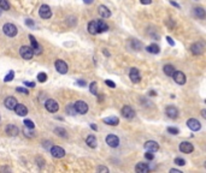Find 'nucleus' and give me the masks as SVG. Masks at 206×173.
<instances>
[{
    "mask_svg": "<svg viewBox=\"0 0 206 173\" xmlns=\"http://www.w3.org/2000/svg\"><path fill=\"white\" fill-rule=\"evenodd\" d=\"M122 115H123L125 119H133V118L135 117V111H134L130 106L125 105V106H123V108H122Z\"/></svg>",
    "mask_w": 206,
    "mask_h": 173,
    "instance_id": "6e6552de",
    "label": "nucleus"
},
{
    "mask_svg": "<svg viewBox=\"0 0 206 173\" xmlns=\"http://www.w3.org/2000/svg\"><path fill=\"white\" fill-rule=\"evenodd\" d=\"M172 78H174V81L177 83V84H180V86H183L185 83H186V75L182 72V71H175L174 72V75L171 76Z\"/></svg>",
    "mask_w": 206,
    "mask_h": 173,
    "instance_id": "423d86ee",
    "label": "nucleus"
},
{
    "mask_svg": "<svg viewBox=\"0 0 206 173\" xmlns=\"http://www.w3.org/2000/svg\"><path fill=\"white\" fill-rule=\"evenodd\" d=\"M29 130H31V129L25 127V129H24V134L27 135V137H34V132H31V131H29Z\"/></svg>",
    "mask_w": 206,
    "mask_h": 173,
    "instance_id": "58836bf2",
    "label": "nucleus"
},
{
    "mask_svg": "<svg viewBox=\"0 0 206 173\" xmlns=\"http://www.w3.org/2000/svg\"><path fill=\"white\" fill-rule=\"evenodd\" d=\"M37 81L41 82V83L46 82V81H47V75H46L45 72H40V74L37 75Z\"/></svg>",
    "mask_w": 206,
    "mask_h": 173,
    "instance_id": "f704fd0d",
    "label": "nucleus"
},
{
    "mask_svg": "<svg viewBox=\"0 0 206 173\" xmlns=\"http://www.w3.org/2000/svg\"><path fill=\"white\" fill-rule=\"evenodd\" d=\"M168 132H170L171 135H177L180 131H179V129H176V127H168Z\"/></svg>",
    "mask_w": 206,
    "mask_h": 173,
    "instance_id": "4c0bfd02",
    "label": "nucleus"
},
{
    "mask_svg": "<svg viewBox=\"0 0 206 173\" xmlns=\"http://www.w3.org/2000/svg\"><path fill=\"white\" fill-rule=\"evenodd\" d=\"M83 1H85V4H92L94 0H83Z\"/></svg>",
    "mask_w": 206,
    "mask_h": 173,
    "instance_id": "864d4df0",
    "label": "nucleus"
},
{
    "mask_svg": "<svg viewBox=\"0 0 206 173\" xmlns=\"http://www.w3.org/2000/svg\"><path fill=\"white\" fill-rule=\"evenodd\" d=\"M175 164L179 165V166H185L186 165V161L183 159H181V158H176L175 159Z\"/></svg>",
    "mask_w": 206,
    "mask_h": 173,
    "instance_id": "e433bc0d",
    "label": "nucleus"
},
{
    "mask_svg": "<svg viewBox=\"0 0 206 173\" xmlns=\"http://www.w3.org/2000/svg\"><path fill=\"white\" fill-rule=\"evenodd\" d=\"M98 171H99V172H108V168H106V167H104V166H99V167H98Z\"/></svg>",
    "mask_w": 206,
    "mask_h": 173,
    "instance_id": "49530a36",
    "label": "nucleus"
},
{
    "mask_svg": "<svg viewBox=\"0 0 206 173\" xmlns=\"http://www.w3.org/2000/svg\"><path fill=\"white\" fill-rule=\"evenodd\" d=\"M74 107H75V111H76V113H80V114H86V113L88 112V105H87L85 101H82V100H79V101H76V102H75V105H74Z\"/></svg>",
    "mask_w": 206,
    "mask_h": 173,
    "instance_id": "7ed1b4c3",
    "label": "nucleus"
},
{
    "mask_svg": "<svg viewBox=\"0 0 206 173\" xmlns=\"http://www.w3.org/2000/svg\"><path fill=\"white\" fill-rule=\"evenodd\" d=\"M166 41L169 42V45H170V46H175V42H174V40H172L170 36H166Z\"/></svg>",
    "mask_w": 206,
    "mask_h": 173,
    "instance_id": "a18cd8bd",
    "label": "nucleus"
},
{
    "mask_svg": "<svg viewBox=\"0 0 206 173\" xmlns=\"http://www.w3.org/2000/svg\"><path fill=\"white\" fill-rule=\"evenodd\" d=\"M51 154H52V156H54L56 159H62V158H64V155H65V150H64L62 147L53 146V147L51 148Z\"/></svg>",
    "mask_w": 206,
    "mask_h": 173,
    "instance_id": "0eeeda50",
    "label": "nucleus"
},
{
    "mask_svg": "<svg viewBox=\"0 0 206 173\" xmlns=\"http://www.w3.org/2000/svg\"><path fill=\"white\" fill-rule=\"evenodd\" d=\"M6 134L8 136H17L18 135V127L16 125H12V124H8L6 126Z\"/></svg>",
    "mask_w": 206,
    "mask_h": 173,
    "instance_id": "5701e85b",
    "label": "nucleus"
},
{
    "mask_svg": "<svg viewBox=\"0 0 206 173\" xmlns=\"http://www.w3.org/2000/svg\"><path fill=\"white\" fill-rule=\"evenodd\" d=\"M180 150H181L182 153H185V154H189V153H192V152L194 150V147H193V144L189 143V142H182V143L180 144Z\"/></svg>",
    "mask_w": 206,
    "mask_h": 173,
    "instance_id": "dca6fc26",
    "label": "nucleus"
},
{
    "mask_svg": "<svg viewBox=\"0 0 206 173\" xmlns=\"http://www.w3.org/2000/svg\"><path fill=\"white\" fill-rule=\"evenodd\" d=\"M129 77L133 83H139L141 81V76H140V72L136 68H131L130 69V72H129Z\"/></svg>",
    "mask_w": 206,
    "mask_h": 173,
    "instance_id": "ddd939ff",
    "label": "nucleus"
},
{
    "mask_svg": "<svg viewBox=\"0 0 206 173\" xmlns=\"http://www.w3.org/2000/svg\"><path fill=\"white\" fill-rule=\"evenodd\" d=\"M19 54H21V57L23 59L30 60L33 58V55H34V52H33L31 47H29V46H22L21 49H19Z\"/></svg>",
    "mask_w": 206,
    "mask_h": 173,
    "instance_id": "f257e3e1",
    "label": "nucleus"
},
{
    "mask_svg": "<svg viewBox=\"0 0 206 173\" xmlns=\"http://www.w3.org/2000/svg\"><path fill=\"white\" fill-rule=\"evenodd\" d=\"M140 1H141V4H143V5H148V4L152 2V0H140Z\"/></svg>",
    "mask_w": 206,
    "mask_h": 173,
    "instance_id": "de8ad7c7",
    "label": "nucleus"
},
{
    "mask_svg": "<svg viewBox=\"0 0 206 173\" xmlns=\"http://www.w3.org/2000/svg\"><path fill=\"white\" fill-rule=\"evenodd\" d=\"M201 115H203V118H206V111L205 109H203V111H201Z\"/></svg>",
    "mask_w": 206,
    "mask_h": 173,
    "instance_id": "603ef678",
    "label": "nucleus"
},
{
    "mask_svg": "<svg viewBox=\"0 0 206 173\" xmlns=\"http://www.w3.org/2000/svg\"><path fill=\"white\" fill-rule=\"evenodd\" d=\"M88 33L92 35H97L99 33L98 30V22L97 20H92L88 23Z\"/></svg>",
    "mask_w": 206,
    "mask_h": 173,
    "instance_id": "aec40b11",
    "label": "nucleus"
},
{
    "mask_svg": "<svg viewBox=\"0 0 206 173\" xmlns=\"http://www.w3.org/2000/svg\"><path fill=\"white\" fill-rule=\"evenodd\" d=\"M187 126L192 130V131H199L201 129V124L199 120L194 119V118H191L187 120Z\"/></svg>",
    "mask_w": 206,
    "mask_h": 173,
    "instance_id": "9b49d317",
    "label": "nucleus"
},
{
    "mask_svg": "<svg viewBox=\"0 0 206 173\" xmlns=\"http://www.w3.org/2000/svg\"><path fill=\"white\" fill-rule=\"evenodd\" d=\"M145 158H146L147 160H153V159H154V155H153L152 152H147V153L145 154Z\"/></svg>",
    "mask_w": 206,
    "mask_h": 173,
    "instance_id": "ea45409f",
    "label": "nucleus"
},
{
    "mask_svg": "<svg viewBox=\"0 0 206 173\" xmlns=\"http://www.w3.org/2000/svg\"><path fill=\"white\" fill-rule=\"evenodd\" d=\"M104 123L111 126H116L119 123V119L117 117H108V118H104Z\"/></svg>",
    "mask_w": 206,
    "mask_h": 173,
    "instance_id": "b1692460",
    "label": "nucleus"
},
{
    "mask_svg": "<svg viewBox=\"0 0 206 173\" xmlns=\"http://www.w3.org/2000/svg\"><path fill=\"white\" fill-rule=\"evenodd\" d=\"M105 83H106V86H108L110 88H112V89H114V88H116L114 82H112V81H110V80H106V81H105Z\"/></svg>",
    "mask_w": 206,
    "mask_h": 173,
    "instance_id": "79ce46f5",
    "label": "nucleus"
},
{
    "mask_svg": "<svg viewBox=\"0 0 206 173\" xmlns=\"http://www.w3.org/2000/svg\"><path fill=\"white\" fill-rule=\"evenodd\" d=\"M16 105H17V100H16L13 96H8V97L5 99V106H6L7 109L13 111L14 107H16Z\"/></svg>",
    "mask_w": 206,
    "mask_h": 173,
    "instance_id": "6ab92c4d",
    "label": "nucleus"
},
{
    "mask_svg": "<svg viewBox=\"0 0 206 173\" xmlns=\"http://www.w3.org/2000/svg\"><path fill=\"white\" fill-rule=\"evenodd\" d=\"M14 112L17 113V115L19 117H24L28 114V108L23 105V103H17L16 107H14Z\"/></svg>",
    "mask_w": 206,
    "mask_h": 173,
    "instance_id": "f3484780",
    "label": "nucleus"
},
{
    "mask_svg": "<svg viewBox=\"0 0 206 173\" xmlns=\"http://www.w3.org/2000/svg\"><path fill=\"white\" fill-rule=\"evenodd\" d=\"M145 149H146L147 152L154 153V152H157V150L159 149V144H158L157 142H154V141H147V142L145 143Z\"/></svg>",
    "mask_w": 206,
    "mask_h": 173,
    "instance_id": "a211bd4d",
    "label": "nucleus"
},
{
    "mask_svg": "<svg viewBox=\"0 0 206 173\" xmlns=\"http://www.w3.org/2000/svg\"><path fill=\"white\" fill-rule=\"evenodd\" d=\"M54 134L58 135L59 137H64V138L68 137V132H66L63 127H57V129H54Z\"/></svg>",
    "mask_w": 206,
    "mask_h": 173,
    "instance_id": "c756f323",
    "label": "nucleus"
},
{
    "mask_svg": "<svg viewBox=\"0 0 206 173\" xmlns=\"http://www.w3.org/2000/svg\"><path fill=\"white\" fill-rule=\"evenodd\" d=\"M165 113H166V115H168L169 118H171V119H175V118L179 117V109H177L175 106H168V107L165 108Z\"/></svg>",
    "mask_w": 206,
    "mask_h": 173,
    "instance_id": "2eb2a0df",
    "label": "nucleus"
},
{
    "mask_svg": "<svg viewBox=\"0 0 206 173\" xmlns=\"http://www.w3.org/2000/svg\"><path fill=\"white\" fill-rule=\"evenodd\" d=\"M24 86H28V88H34V86H35V83H34V82H28V81H25V82H24Z\"/></svg>",
    "mask_w": 206,
    "mask_h": 173,
    "instance_id": "c03bdc74",
    "label": "nucleus"
},
{
    "mask_svg": "<svg viewBox=\"0 0 206 173\" xmlns=\"http://www.w3.org/2000/svg\"><path fill=\"white\" fill-rule=\"evenodd\" d=\"M1 12H2V10H1V8H0V14H1Z\"/></svg>",
    "mask_w": 206,
    "mask_h": 173,
    "instance_id": "4d7b16f0",
    "label": "nucleus"
},
{
    "mask_svg": "<svg viewBox=\"0 0 206 173\" xmlns=\"http://www.w3.org/2000/svg\"><path fill=\"white\" fill-rule=\"evenodd\" d=\"M147 52H150V53H152V54H158L159 52H160V49H159V47H158V45H156V43H152V45H150L147 48Z\"/></svg>",
    "mask_w": 206,
    "mask_h": 173,
    "instance_id": "cd10ccee",
    "label": "nucleus"
},
{
    "mask_svg": "<svg viewBox=\"0 0 206 173\" xmlns=\"http://www.w3.org/2000/svg\"><path fill=\"white\" fill-rule=\"evenodd\" d=\"M106 143L111 147V148H117L119 146V138L116 135H107L106 136Z\"/></svg>",
    "mask_w": 206,
    "mask_h": 173,
    "instance_id": "1a4fd4ad",
    "label": "nucleus"
},
{
    "mask_svg": "<svg viewBox=\"0 0 206 173\" xmlns=\"http://www.w3.org/2000/svg\"><path fill=\"white\" fill-rule=\"evenodd\" d=\"M86 143H87V146L91 147V148H95L97 144H98L97 138H95V136H93V135H89V136L86 138Z\"/></svg>",
    "mask_w": 206,
    "mask_h": 173,
    "instance_id": "a878e982",
    "label": "nucleus"
},
{
    "mask_svg": "<svg viewBox=\"0 0 206 173\" xmlns=\"http://www.w3.org/2000/svg\"><path fill=\"white\" fill-rule=\"evenodd\" d=\"M150 94H151V95H152V96H154V95H156V91H153V90H152V91H151V93H150Z\"/></svg>",
    "mask_w": 206,
    "mask_h": 173,
    "instance_id": "6e6d98bb",
    "label": "nucleus"
},
{
    "mask_svg": "<svg viewBox=\"0 0 206 173\" xmlns=\"http://www.w3.org/2000/svg\"><path fill=\"white\" fill-rule=\"evenodd\" d=\"M66 113L70 114V115H75V114H76V111H75V107H74L72 103H69V105L66 106Z\"/></svg>",
    "mask_w": 206,
    "mask_h": 173,
    "instance_id": "473e14b6",
    "label": "nucleus"
},
{
    "mask_svg": "<svg viewBox=\"0 0 206 173\" xmlns=\"http://www.w3.org/2000/svg\"><path fill=\"white\" fill-rule=\"evenodd\" d=\"M25 24L28 25V27H34L35 25V23H34V20H31V19H25Z\"/></svg>",
    "mask_w": 206,
    "mask_h": 173,
    "instance_id": "37998d69",
    "label": "nucleus"
},
{
    "mask_svg": "<svg viewBox=\"0 0 206 173\" xmlns=\"http://www.w3.org/2000/svg\"><path fill=\"white\" fill-rule=\"evenodd\" d=\"M39 14L41 18L43 19H48L52 17V11H51V7L48 5H41L40 6V10H39Z\"/></svg>",
    "mask_w": 206,
    "mask_h": 173,
    "instance_id": "39448f33",
    "label": "nucleus"
},
{
    "mask_svg": "<svg viewBox=\"0 0 206 173\" xmlns=\"http://www.w3.org/2000/svg\"><path fill=\"white\" fill-rule=\"evenodd\" d=\"M107 29H108V25L104 20H98V30H99V33H105V31H107Z\"/></svg>",
    "mask_w": 206,
    "mask_h": 173,
    "instance_id": "c85d7f7f",
    "label": "nucleus"
},
{
    "mask_svg": "<svg viewBox=\"0 0 206 173\" xmlns=\"http://www.w3.org/2000/svg\"><path fill=\"white\" fill-rule=\"evenodd\" d=\"M0 8H1L2 11L10 10V4H8V1H7V0H0Z\"/></svg>",
    "mask_w": 206,
    "mask_h": 173,
    "instance_id": "2f4dec72",
    "label": "nucleus"
},
{
    "mask_svg": "<svg viewBox=\"0 0 206 173\" xmlns=\"http://www.w3.org/2000/svg\"><path fill=\"white\" fill-rule=\"evenodd\" d=\"M170 172H171V173H182L181 171H179V170H175V168H171V170H170Z\"/></svg>",
    "mask_w": 206,
    "mask_h": 173,
    "instance_id": "3c124183",
    "label": "nucleus"
},
{
    "mask_svg": "<svg viewBox=\"0 0 206 173\" xmlns=\"http://www.w3.org/2000/svg\"><path fill=\"white\" fill-rule=\"evenodd\" d=\"M16 90H17L18 93H23V94H25V95H28V94H29L28 89H25V88H21V86H18Z\"/></svg>",
    "mask_w": 206,
    "mask_h": 173,
    "instance_id": "a19ab883",
    "label": "nucleus"
},
{
    "mask_svg": "<svg viewBox=\"0 0 206 173\" xmlns=\"http://www.w3.org/2000/svg\"><path fill=\"white\" fill-rule=\"evenodd\" d=\"M89 90H91V93L93 95L98 96V83L97 82H92L91 86H89Z\"/></svg>",
    "mask_w": 206,
    "mask_h": 173,
    "instance_id": "7c9ffc66",
    "label": "nucleus"
},
{
    "mask_svg": "<svg viewBox=\"0 0 206 173\" xmlns=\"http://www.w3.org/2000/svg\"><path fill=\"white\" fill-rule=\"evenodd\" d=\"M170 2H171V5H174V6H176V7H177V8H180V5H179V4H177V2H175V1H172V0H171V1H170Z\"/></svg>",
    "mask_w": 206,
    "mask_h": 173,
    "instance_id": "8fccbe9b",
    "label": "nucleus"
},
{
    "mask_svg": "<svg viewBox=\"0 0 206 173\" xmlns=\"http://www.w3.org/2000/svg\"><path fill=\"white\" fill-rule=\"evenodd\" d=\"M24 125H25V127L31 129V130H33V129H34V126H35V125H34V123H33L30 119H25V120H24Z\"/></svg>",
    "mask_w": 206,
    "mask_h": 173,
    "instance_id": "c9c22d12",
    "label": "nucleus"
},
{
    "mask_svg": "<svg viewBox=\"0 0 206 173\" xmlns=\"http://www.w3.org/2000/svg\"><path fill=\"white\" fill-rule=\"evenodd\" d=\"M2 31H4L7 36H10V37H13V36L17 35V28H16V25H13L12 23H6V24L2 27Z\"/></svg>",
    "mask_w": 206,
    "mask_h": 173,
    "instance_id": "20e7f679",
    "label": "nucleus"
},
{
    "mask_svg": "<svg viewBox=\"0 0 206 173\" xmlns=\"http://www.w3.org/2000/svg\"><path fill=\"white\" fill-rule=\"evenodd\" d=\"M77 84H79V86H86V82H85V81H81V80H80V81H77Z\"/></svg>",
    "mask_w": 206,
    "mask_h": 173,
    "instance_id": "09e8293b",
    "label": "nucleus"
},
{
    "mask_svg": "<svg viewBox=\"0 0 206 173\" xmlns=\"http://www.w3.org/2000/svg\"><path fill=\"white\" fill-rule=\"evenodd\" d=\"M13 77H14V72L11 70V71H8V74L4 77V82H10V81L13 80Z\"/></svg>",
    "mask_w": 206,
    "mask_h": 173,
    "instance_id": "72a5a7b5",
    "label": "nucleus"
},
{
    "mask_svg": "<svg viewBox=\"0 0 206 173\" xmlns=\"http://www.w3.org/2000/svg\"><path fill=\"white\" fill-rule=\"evenodd\" d=\"M135 171L139 173H147V172H150V167H148L147 164L139 162V164L135 166Z\"/></svg>",
    "mask_w": 206,
    "mask_h": 173,
    "instance_id": "4be33fe9",
    "label": "nucleus"
},
{
    "mask_svg": "<svg viewBox=\"0 0 206 173\" xmlns=\"http://www.w3.org/2000/svg\"><path fill=\"white\" fill-rule=\"evenodd\" d=\"M163 71H164V74H165L166 76L171 77L176 70H175V68H174L171 64H166V65H164V68H163Z\"/></svg>",
    "mask_w": 206,
    "mask_h": 173,
    "instance_id": "393cba45",
    "label": "nucleus"
},
{
    "mask_svg": "<svg viewBox=\"0 0 206 173\" xmlns=\"http://www.w3.org/2000/svg\"><path fill=\"white\" fill-rule=\"evenodd\" d=\"M91 126H92V129H93V130H95V131H97V130H98V127H97V126H95V124H92V125H91Z\"/></svg>",
    "mask_w": 206,
    "mask_h": 173,
    "instance_id": "5fc2aeb1",
    "label": "nucleus"
},
{
    "mask_svg": "<svg viewBox=\"0 0 206 173\" xmlns=\"http://www.w3.org/2000/svg\"><path fill=\"white\" fill-rule=\"evenodd\" d=\"M29 39H30V43H31V49H33V52H34V54H40L41 52H42V48H41V46L36 42V40H35V37L33 36V35H29Z\"/></svg>",
    "mask_w": 206,
    "mask_h": 173,
    "instance_id": "4468645a",
    "label": "nucleus"
},
{
    "mask_svg": "<svg viewBox=\"0 0 206 173\" xmlns=\"http://www.w3.org/2000/svg\"><path fill=\"white\" fill-rule=\"evenodd\" d=\"M54 66H56V70L62 75H65L68 72V64L64 60H57Z\"/></svg>",
    "mask_w": 206,
    "mask_h": 173,
    "instance_id": "9d476101",
    "label": "nucleus"
},
{
    "mask_svg": "<svg viewBox=\"0 0 206 173\" xmlns=\"http://www.w3.org/2000/svg\"><path fill=\"white\" fill-rule=\"evenodd\" d=\"M45 108H46L48 112H51V113H56V112L59 109V105H58V102H57L56 100L48 99V100H46V102H45Z\"/></svg>",
    "mask_w": 206,
    "mask_h": 173,
    "instance_id": "f03ea898",
    "label": "nucleus"
},
{
    "mask_svg": "<svg viewBox=\"0 0 206 173\" xmlns=\"http://www.w3.org/2000/svg\"><path fill=\"white\" fill-rule=\"evenodd\" d=\"M193 12H194V16H197L198 18H200V19L205 18V10L203 7H195Z\"/></svg>",
    "mask_w": 206,
    "mask_h": 173,
    "instance_id": "bb28decb",
    "label": "nucleus"
},
{
    "mask_svg": "<svg viewBox=\"0 0 206 173\" xmlns=\"http://www.w3.org/2000/svg\"><path fill=\"white\" fill-rule=\"evenodd\" d=\"M191 52L194 54V55H200L203 54L204 52V45L200 43V42H195L191 46Z\"/></svg>",
    "mask_w": 206,
    "mask_h": 173,
    "instance_id": "f8f14e48",
    "label": "nucleus"
},
{
    "mask_svg": "<svg viewBox=\"0 0 206 173\" xmlns=\"http://www.w3.org/2000/svg\"><path fill=\"white\" fill-rule=\"evenodd\" d=\"M98 12H99V14H100L103 18H108V17L111 16V11H110L105 5H100V6L98 7Z\"/></svg>",
    "mask_w": 206,
    "mask_h": 173,
    "instance_id": "412c9836",
    "label": "nucleus"
}]
</instances>
